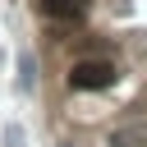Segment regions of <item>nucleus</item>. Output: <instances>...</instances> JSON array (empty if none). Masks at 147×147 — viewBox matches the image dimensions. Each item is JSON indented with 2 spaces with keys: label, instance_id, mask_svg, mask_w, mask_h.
<instances>
[{
  "label": "nucleus",
  "instance_id": "1",
  "mask_svg": "<svg viewBox=\"0 0 147 147\" xmlns=\"http://www.w3.org/2000/svg\"><path fill=\"white\" fill-rule=\"evenodd\" d=\"M110 83H115L110 60H78V64L69 69V87H74V92H101V87H110Z\"/></svg>",
  "mask_w": 147,
  "mask_h": 147
},
{
  "label": "nucleus",
  "instance_id": "3",
  "mask_svg": "<svg viewBox=\"0 0 147 147\" xmlns=\"http://www.w3.org/2000/svg\"><path fill=\"white\" fill-rule=\"evenodd\" d=\"M18 87L32 92V55H18Z\"/></svg>",
  "mask_w": 147,
  "mask_h": 147
},
{
  "label": "nucleus",
  "instance_id": "2",
  "mask_svg": "<svg viewBox=\"0 0 147 147\" xmlns=\"http://www.w3.org/2000/svg\"><path fill=\"white\" fill-rule=\"evenodd\" d=\"M37 9L46 14V18H83L87 14V0H37Z\"/></svg>",
  "mask_w": 147,
  "mask_h": 147
}]
</instances>
